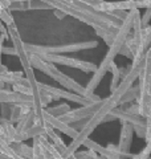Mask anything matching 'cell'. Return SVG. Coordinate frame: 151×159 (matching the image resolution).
Returning a JSON list of instances; mask_svg holds the SVG:
<instances>
[{"label":"cell","mask_w":151,"mask_h":159,"mask_svg":"<svg viewBox=\"0 0 151 159\" xmlns=\"http://www.w3.org/2000/svg\"><path fill=\"white\" fill-rule=\"evenodd\" d=\"M137 96H138V88H130L127 92H126L122 97H121L118 105H123L126 102H131V101H135L137 99Z\"/></svg>","instance_id":"17"},{"label":"cell","mask_w":151,"mask_h":159,"mask_svg":"<svg viewBox=\"0 0 151 159\" xmlns=\"http://www.w3.org/2000/svg\"><path fill=\"white\" fill-rule=\"evenodd\" d=\"M37 86H39L40 89H43V90L48 92L50 96L53 97V99H56V101H58L60 98H65V99H68V101L77 102V103H80L81 106L101 101V98H99L98 96H95L94 98H86V97L78 96V94H76V93L70 92V90H62V89H57V88H53V86H49V85H44V84L39 82V81H37Z\"/></svg>","instance_id":"8"},{"label":"cell","mask_w":151,"mask_h":159,"mask_svg":"<svg viewBox=\"0 0 151 159\" xmlns=\"http://www.w3.org/2000/svg\"><path fill=\"white\" fill-rule=\"evenodd\" d=\"M39 56H41L45 61H48V62L58 64V65H66L70 68H77L85 73H94L97 70V65L93 62L82 61V60L64 56V54H39Z\"/></svg>","instance_id":"6"},{"label":"cell","mask_w":151,"mask_h":159,"mask_svg":"<svg viewBox=\"0 0 151 159\" xmlns=\"http://www.w3.org/2000/svg\"><path fill=\"white\" fill-rule=\"evenodd\" d=\"M151 8V0H118V2H103L97 8L101 12L113 11H131V9Z\"/></svg>","instance_id":"7"},{"label":"cell","mask_w":151,"mask_h":159,"mask_svg":"<svg viewBox=\"0 0 151 159\" xmlns=\"http://www.w3.org/2000/svg\"><path fill=\"white\" fill-rule=\"evenodd\" d=\"M133 125L131 123H127V122H122V130H121V137H119V143L117 145L118 151L122 154V157L126 159H130L133 155L129 154L130 150V146H131V142H133Z\"/></svg>","instance_id":"10"},{"label":"cell","mask_w":151,"mask_h":159,"mask_svg":"<svg viewBox=\"0 0 151 159\" xmlns=\"http://www.w3.org/2000/svg\"><path fill=\"white\" fill-rule=\"evenodd\" d=\"M98 47V41H81V43H70L62 44V45H33V44L25 43V49L28 53L32 54H65V53H74L85 49H93Z\"/></svg>","instance_id":"4"},{"label":"cell","mask_w":151,"mask_h":159,"mask_svg":"<svg viewBox=\"0 0 151 159\" xmlns=\"http://www.w3.org/2000/svg\"><path fill=\"white\" fill-rule=\"evenodd\" d=\"M7 32H8L9 39H11L12 43H13V49H15V52H16V56L20 58V62H21V65L24 68L25 78L28 80L29 85H31V88L33 89V93L37 92L39 90L37 80L34 78L33 68L31 66V64H29V53L27 52V49H25V43L21 40V37H20L19 31H17V28L15 24L7 25Z\"/></svg>","instance_id":"3"},{"label":"cell","mask_w":151,"mask_h":159,"mask_svg":"<svg viewBox=\"0 0 151 159\" xmlns=\"http://www.w3.org/2000/svg\"><path fill=\"white\" fill-rule=\"evenodd\" d=\"M12 90L21 94H27V96H33V89L31 88L29 84H13Z\"/></svg>","instance_id":"21"},{"label":"cell","mask_w":151,"mask_h":159,"mask_svg":"<svg viewBox=\"0 0 151 159\" xmlns=\"http://www.w3.org/2000/svg\"><path fill=\"white\" fill-rule=\"evenodd\" d=\"M95 34H97L98 37H101V39H102L103 41L108 44V45H110V44L113 43L114 36H115V33L108 32V31H105V29H99V28H97V29H95Z\"/></svg>","instance_id":"22"},{"label":"cell","mask_w":151,"mask_h":159,"mask_svg":"<svg viewBox=\"0 0 151 159\" xmlns=\"http://www.w3.org/2000/svg\"><path fill=\"white\" fill-rule=\"evenodd\" d=\"M118 54H122V56H126V57H129V58H133V54H131V52H130V49L127 48L123 44L122 47H121V49H119V52H118Z\"/></svg>","instance_id":"26"},{"label":"cell","mask_w":151,"mask_h":159,"mask_svg":"<svg viewBox=\"0 0 151 159\" xmlns=\"http://www.w3.org/2000/svg\"><path fill=\"white\" fill-rule=\"evenodd\" d=\"M78 2L85 3V4H88V6H92V7H94L95 9H97L99 7V4L102 3L103 0H78Z\"/></svg>","instance_id":"25"},{"label":"cell","mask_w":151,"mask_h":159,"mask_svg":"<svg viewBox=\"0 0 151 159\" xmlns=\"http://www.w3.org/2000/svg\"><path fill=\"white\" fill-rule=\"evenodd\" d=\"M31 106L29 105H25V103H19V102H16V103H13V105L9 107V121H11L12 123H16V122H19L20 119H21L25 114H28L29 111H31Z\"/></svg>","instance_id":"12"},{"label":"cell","mask_w":151,"mask_h":159,"mask_svg":"<svg viewBox=\"0 0 151 159\" xmlns=\"http://www.w3.org/2000/svg\"><path fill=\"white\" fill-rule=\"evenodd\" d=\"M0 72H8V68L6 65H3V62L0 64Z\"/></svg>","instance_id":"32"},{"label":"cell","mask_w":151,"mask_h":159,"mask_svg":"<svg viewBox=\"0 0 151 159\" xmlns=\"http://www.w3.org/2000/svg\"><path fill=\"white\" fill-rule=\"evenodd\" d=\"M53 11H54V16H56L58 20H62L65 16H66V13H65L64 11H61V9H57V8H54Z\"/></svg>","instance_id":"28"},{"label":"cell","mask_w":151,"mask_h":159,"mask_svg":"<svg viewBox=\"0 0 151 159\" xmlns=\"http://www.w3.org/2000/svg\"><path fill=\"white\" fill-rule=\"evenodd\" d=\"M150 17H151V8H146V13L143 15V17H140V24H142V27L149 25Z\"/></svg>","instance_id":"24"},{"label":"cell","mask_w":151,"mask_h":159,"mask_svg":"<svg viewBox=\"0 0 151 159\" xmlns=\"http://www.w3.org/2000/svg\"><path fill=\"white\" fill-rule=\"evenodd\" d=\"M11 148L15 151V154H17L19 157H23L25 159H32V147L27 146L23 142H13L9 143Z\"/></svg>","instance_id":"15"},{"label":"cell","mask_w":151,"mask_h":159,"mask_svg":"<svg viewBox=\"0 0 151 159\" xmlns=\"http://www.w3.org/2000/svg\"><path fill=\"white\" fill-rule=\"evenodd\" d=\"M50 6L57 9H61L69 16L80 20L94 29H105L108 32L117 33L122 21L113 13L101 12L92 6H88L78 0H48Z\"/></svg>","instance_id":"1"},{"label":"cell","mask_w":151,"mask_h":159,"mask_svg":"<svg viewBox=\"0 0 151 159\" xmlns=\"http://www.w3.org/2000/svg\"><path fill=\"white\" fill-rule=\"evenodd\" d=\"M2 53H3V54H11V56H16V52H15L13 47H4V45H3Z\"/></svg>","instance_id":"27"},{"label":"cell","mask_w":151,"mask_h":159,"mask_svg":"<svg viewBox=\"0 0 151 159\" xmlns=\"http://www.w3.org/2000/svg\"><path fill=\"white\" fill-rule=\"evenodd\" d=\"M70 110V107L68 103H61V105H58L56 107H49L47 109V111L50 114V116H53V117H61L64 116L65 113H68Z\"/></svg>","instance_id":"18"},{"label":"cell","mask_w":151,"mask_h":159,"mask_svg":"<svg viewBox=\"0 0 151 159\" xmlns=\"http://www.w3.org/2000/svg\"><path fill=\"white\" fill-rule=\"evenodd\" d=\"M0 33H2V34H8L7 27H4V24H3L2 20H0Z\"/></svg>","instance_id":"29"},{"label":"cell","mask_w":151,"mask_h":159,"mask_svg":"<svg viewBox=\"0 0 151 159\" xmlns=\"http://www.w3.org/2000/svg\"><path fill=\"white\" fill-rule=\"evenodd\" d=\"M28 9H53L48 0H32L28 2Z\"/></svg>","instance_id":"19"},{"label":"cell","mask_w":151,"mask_h":159,"mask_svg":"<svg viewBox=\"0 0 151 159\" xmlns=\"http://www.w3.org/2000/svg\"><path fill=\"white\" fill-rule=\"evenodd\" d=\"M0 20L3 21L4 25H12V24H15V20H13V16L11 11H9L8 8H2L0 9Z\"/></svg>","instance_id":"20"},{"label":"cell","mask_w":151,"mask_h":159,"mask_svg":"<svg viewBox=\"0 0 151 159\" xmlns=\"http://www.w3.org/2000/svg\"><path fill=\"white\" fill-rule=\"evenodd\" d=\"M101 102H102V99L98 101V102H93V103H89V105H84V106H81L80 109L69 110L68 113H65L64 116L57 117V118L60 119V121L68 123V125H70V123H73V122L84 121V119L89 118L95 110H97V107L101 105Z\"/></svg>","instance_id":"9"},{"label":"cell","mask_w":151,"mask_h":159,"mask_svg":"<svg viewBox=\"0 0 151 159\" xmlns=\"http://www.w3.org/2000/svg\"><path fill=\"white\" fill-rule=\"evenodd\" d=\"M32 159H66L64 158L53 143L48 141L47 135H39L33 138Z\"/></svg>","instance_id":"5"},{"label":"cell","mask_w":151,"mask_h":159,"mask_svg":"<svg viewBox=\"0 0 151 159\" xmlns=\"http://www.w3.org/2000/svg\"><path fill=\"white\" fill-rule=\"evenodd\" d=\"M0 125L3 129V135L6 138V141L8 143H13V142H24L23 141V134L17 133L16 127L13 126V123L9 121L8 118L3 117L0 119Z\"/></svg>","instance_id":"11"},{"label":"cell","mask_w":151,"mask_h":159,"mask_svg":"<svg viewBox=\"0 0 151 159\" xmlns=\"http://www.w3.org/2000/svg\"><path fill=\"white\" fill-rule=\"evenodd\" d=\"M34 111H33V109H31V111H29L28 114H25V116L20 119L19 122H16L17 123V126H16V130H17V133H20V134H23V133H25L28 130L29 127H32L33 126V119H34Z\"/></svg>","instance_id":"14"},{"label":"cell","mask_w":151,"mask_h":159,"mask_svg":"<svg viewBox=\"0 0 151 159\" xmlns=\"http://www.w3.org/2000/svg\"><path fill=\"white\" fill-rule=\"evenodd\" d=\"M0 4L3 6V8H8L11 3H9V0H0Z\"/></svg>","instance_id":"31"},{"label":"cell","mask_w":151,"mask_h":159,"mask_svg":"<svg viewBox=\"0 0 151 159\" xmlns=\"http://www.w3.org/2000/svg\"><path fill=\"white\" fill-rule=\"evenodd\" d=\"M109 72H112V73H113V81H112V86H110V90L114 92L115 89H117V86L119 85V80H121V70H119V68L115 65V62H114V61L110 64Z\"/></svg>","instance_id":"16"},{"label":"cell","mask_w":151,"mask_h":159,"mask_svg":"<svg viewBox=\"0 0 151 159\" xmlns=\"http://www.w3.org/2000/svg\"><path fill=\"white\" fill-rule=\"evenodd\" d=\"M0 81L4 84H29L21 72H0Z\"/></svg>","instance_id":"13"},{"label":"cell","mask_w":151,"mask_h":159,"mask_svg":"<svg viewBox=\"0 0 151 159\" xmlns=\"http://www.w3.org/2000/svg\"><path fill=\"white\" fill-rule=\"evenodd\" d=\"M9 11H28V2H13L8 7Z\"/></svg>","instance_id":"23"},{"label":"cell","mask_w":151,"mask_h":159,"mask_svg":"<svg viewBox=\"0 0 151 159\" xmlns=\"http://www.w3.org/2000/svg\"><path fill=\"white\" fill-rule=\"evenodd\" d=\"M0 110H2V116H4V114L9 113V111H8V110H9V107L7 106V103H4V105L2 106V109H0Z\"/></svg>","instance_id":"30"},{"label":"cell","mask_w":151,"mask_h":159,"mask_svg":"<svg viewBox=\"0 0 151 159\" xmlns=\"http://www.w3.org/2000/svg\"><path fill=\"white\" fill-rule=\"evenodd\" d=\"M29 64H31L32 68L39 69V70H41L43 73L48 74L49 77H52L53 80H56L58 84H61V85L64 88H66L68 90L73 92L76 94H78V96L86 97V98H94L95 97V94H93V96L90 97L89 94H88V92H86V89H85L84 86H81L80 84H77L72 77H69L65 73L60 72L58 69H56L54 64L45 61V60L41 56H39V54L29 53Z\"/></svg>","instance_id":"2"}]
</instances>
